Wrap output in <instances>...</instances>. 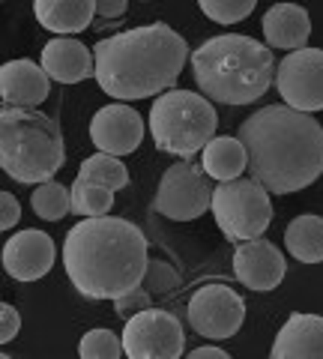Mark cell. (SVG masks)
<instances>
[{"label": "cell", "mask_w": 323, "mask_h": 359, "mask_svg": "<svg viewBox=\"0 0 323 359\" xmlns=\"http://www.w3.org/2000/svg\"><path fill=\"white\" fill-rule=\"evenodd\" d=\"M153 204L156 212H162L165 219L192 222L213 207V186H209L204 168H198L195 162H177L162 174Z\"/></svg>", "instance_id": "8"}, {"label": "cell", "mask_w": 323, "mask_h": 359, "mask_svg": "<svg viewBox=\"0 0 323 359\" xmlns=\"http://www.w3.org/2000/svg\"><path fill=\"white\" fill-rule=\"evenodd\" d=\"M284 249L299 264H320L323 261V216H315V212L296 216L284 231Z\"/></svg>", "instance_id": "21"}, {"label": "cell", "mask_w": 323, "mask_h": 359, "mask_svg": "<svg viewBox=\"0 0 323 359\" xmlns=\"http://www.w3.org/2000/svg\"><path fill=\"white\" fill-rule=\"evenodd\" d=\"M90 141L99 153L108 156H129L144 141V120L132 105H105L90 120Z\"/></svg>", "instance_id": "12"}, {"label": "cell", "mask_w": 323, "mask_h": 359, "mask_svg": "<svg viewBox=\"0 0 323 359\" xmlns=\"http://www.w3.org/2000/svg\"><path fill=\"white\" fill-rule=\"evenodd\" d=\"M192 359H228V351H221V347H195L192 353H188Z\"/></svg>", "instance_id": "31"}, {"label": "cell", "mask_w": 323, "mask_h": 359, "mask_svg": "<svg viewBox=\"0 0 323 359\" xmlns=\"http://www.w3.org/2000/svg\"><path fill=\"white\" fill-rule=\"evenodd\" d=\"M186 335L180 318L165 309H144L123 327V353L129 359H180Z\"/></svg>", "instance_id": "9"}, {"label": "cell", "mask_w": 323, "mask_h": 359, "mask_svg": "<svg viewBox=\"0 0 323 359\" xmlns=\"http://www.w3.org/2000/svg\"><path fill=\"white\" fill-rule=\"evenodd\" d=\"M263 36L273 48H282V51H303L305 42L311 36V18L303 6L296 4H275L263 13Z\"/></svg>", "instance_id": "18"}, {"label": "cell", "mask_w": 323, "mask_h": 359, "mask_svg": "<svg viewBox=\"0 0 323 359\" xmlns=\"http://www.w3.org/2000/svg\"><path fill=\"white\" fill-rule=\"evenodd\" d=\"M126 9H129L126 0H99V4H96V13L102 18H120Z\"/></svg>", "instance_id": "30"}, {"label": "cell", "mask_w": 323, "mask_h": 359, "mask_svg": "<svg viewBox=\"0 0 323 359\" xmlns=\"http://www.w3.org/2000/svg\"><path fill=\"white\" fill-rule=\"evenodd\" d=\"M66 162L57 120L36 108L0 111V165L21 186L48 183Z\"/></svg>", "instance_id": "5"}, {"label": "cell", "mask_w": 323, "mask_h": 359, "mask_svg": "<svg viewBox=\"0 0 323 359\" xmlns=\"http://www.w3.org/2000/svg\"><path fill=\"white\" fill-rule=\"evenodd\" d=\"M18 330H21V314L9 302H4L0 306V341L9 344L18 335Z\"/></svg>", "instance_id": "28"}, {"label": "cell", "mask_w": 323, "mask_h": 359, "mask_svg": "<svg viewBox=\"0 0 323 359\" xmlns=\"http://www.w3.org/2000/svg\"><path fill=\"white\" fill-rule=\"evenodd\" d=\"M63 266L84 299H120L147 278V237L129 219H81L66 233Z\"/></svg>", "instance_id": "2"}, {"label": "cell", "mask_w": 323, "mask_h": 359, "mask_svg": "<svg viewBox=\"0 0 323 359\" xmlns=\"http://www.w3.org/2000/svg\"><path fill=\"white\" fill-rule=\"evenodd\" d=\"M30 207H33V212H36L39 219L60 222L66 212H72V192L69 189H63L60 183H54V180H48V183H39L36 189H33Z\"/></svg>", "instance_id": "23"}, {"label": "cell", "mask_w": 323, "mask_h": 359, "mask_svg": "<svg viewBox=\"0 0 323 359\" xmlns=\"http://www.w3.org/2000/svg\"><path fill=\"white\" fill-rule=\"evenodd\" d=\"M186 318L204 339H231L246 320V299L228 285H204L188 299Z\"/></svg>", "instance_id": "10"}, {"label": "cell", "mask_w": 323, "mask_h": 359, "mask_svg": "<svg viewBox=\"0 0 323 359\" xmlns=\"http://www.w3.org/2000/svg\"><path fill=\"white\" fill-rule=\"evenodd\" d=\"M198 6L216 25H237L254 13V0H200Z\"/></svg>", "instance_id": "26"}, {"label": "cell", "mask_w": 323, "mask_h": 359, "mask_svg": "<svg viewBox=\"0 0 323 359\" xmlns=\"http://www.w3.org/2000/svg\"><path fill=\"white\" fill-rule=\"evenodd\" d=\"M216 108L192 90H168L150 108V135L171 156H195L216 138Z\"/></svg>", "instance_id": "6"}, {"label": "cell", "mask_w": 323, "mask_h": 359, "mask_svg": "<svg viewBox=\"0 0 323 359\" xmlns=\"http://www.w3.org/2000/svg\"><path fill=\"white\" fill-rule=\"evenodd\" d=\"M204 174L213 177V180H221V183H228V180H240V174L249 168V153L242 147L240 138H213L204 147Z\"/></svg>", "instance_id": "20"}, {"label": "cell", "mask_w": 323, "mask_h": 359, "mask_svg": "<svg viewBox=\"0 0 323 359\" xmlns=\"http://www.w3.org/2000/svg\"><path fill=\"white\" fill-rule=\"evenodd\" d=\"M72 212L81 219H96V216H108V210L114 207V192L105 186H93L84 180L72 183Z\"/></svg>", "instance_id": "24"}, {"label": "cell", "mask_w": 323, "mask_h": 359, "mask_svg": "<svg viewBox=\"0 0 323 359\" xmlns=\"http://www.w3.org/2000/svg\"><path fill=\"white\" fill-rule=\"evenodd\" d=\"M192 72L200 96L219 105H252L273 87V51L246 33H221L195 48Z\"/></svg>", "instance_id": "4"}, {"label": "cell", "mask_w": 323, "mask_h": 359, "mask_svg": "<svg viewBox=\"0 0 323 359\" xmlns=\"http://www.w3.org/2000/svg\"><path fill=\"white\" fill-rule=\"evenodd\" d=\"M42 69L51 81L60 84H81L87 78H96V57L81 39L57 36L42 48Z\"/></svg>", "instance_id": "16"}, {"label": "cell", "mask_w": 323, "mask_h": 359, "mask_svg": "<svg viewBox=\"0 0 323 359\" xmlns=\"http://www.w3.org/2000/svg\"><path fill=\"white\" fill-rule=\"evenodd\" d=\"M33 13L46 30L57 33V36H69V33H84L90 27L96 4L93 0H36Z\"/></svg>", "instance_id": "19"}, {"label": "cell", "mask_w": 323, "mask_h": 359, "mask_svg": "<svg viewBox=\"0 0 323 359\" xmlns=\"http://www.w3.org/2000/svg\"><path fill=\"white\" fill-rule=\"evenodd\" d=\"M51 93V78L42 63L18 57L0 66V96L6 108H36Z\"/></svg>", "instance_id": "15"}, {"label": "cell", "mask_w": 323, "mask_h": 359, "mask_svg": "<svg viewBox=\"0 0 323 359\" xmlns=\"http://www.w3.org/2000/svg\"><path fill=\"white\" fill-rule=\"evenodd\" d=\"M114 306H117V314H123V318L129 320L132 314H138V311H144V309H150V294H147V290H141V287H135L132 294L114 299Z\"/></svg>", "instance_id": "27"}, {"label": "cell", "mask_w": 323, "mask_h": 359, "mask_svg": "<svg viewBox=\"0 0 323 359\" xmlns=\"http://www.w3.org/2000/svg\"><path fill=\"white\" fill-rule=\"evenodd\" d=\"M96 84L108 96L138 102L174 90L188 60L186 39L165 21L120 30L93 45Z\"/></svg>", "instance_id": "3"}, {"label": "cell", "mask_w": 323, "mask_h": 359, "mask_svg": "<svg viewBox=\"0 0 323 359\" xmlns=\"http://www.w3.org/2000/svg\"><path fill=\"white\" fill-rule=\"evenodd\" d=\"M21 219V207H18V198L13 192H4L0 195V228L9 231V228H15Z\"/></svg>", "instance_id": "29"}, {"label": "cell", "mask_w": 323, "mask_h": 359, "mask_svg": "<svg viewBox=\"0 0 323 359\" xmlns=\"http://www.w3.org/2000/svg\"><path fill=\"white\" fill-rule=\"evenodd\" d=\"M213 216L219 231L231 243H246L263 237L273 222L270 192L258 180H228L213 189Z\"/></svg>", "instance_id": "7"}, {"label": "cell", "mask_w": 323, "mask_h": 359, "mask_svg": "<svg viewBox=\"0 0 323 359\" xmlns=\"http://www.w3.org/2000/svg\"><path fill=\"white\" fill-rule=\"evenodd\" d=\"M54 257H57L54 240L36 228L18 231L4 243V269L15 282H39L51 273Z\"/></svg>", "instance_id": "14"}, {"label": "cell", "mask_w": 323, "mask_h": 359, "mask_svg": "<svg viewBox=\"0 0 323 359\" xmlns=\"http://www.w3.org/2000/svg\"><path fill=\"white\" fill-rule=\"evenodd\" d=\"M78 356L81 359H117L123 353V339H117L111 330H90L84 332L81 344H78Z\"/></svg>", "instance_id": "25"}, {"label": "cell", "mask_w": 323, "mask_h": 359, "mask_svg": "<svg viewBox=\"0 0 323 359\" xmlns=\"http://www.w3.org/2000/svg\"><path fill=\"white\" fill-rule=\"evenodd\" d=\"M287 273L284 255L275 249V243L270 240H246L237 243V252H233V276H237L240 285H246L249 290H275L282 285V278Z\"/></svg>", "instance_id": "13"}, {"label": "cell", "mask_w": 323, "mask_h": 359, "mask_svg": "<svg viewBox=\"0 0 323 359\" xmlns=\"http://www.w3.org/2000/svg\"><path fill=\"white\" fill-rule=\"evenodd\" d=\"M278 96L294 111H320L323 108V48L294 51L278 63L275 72Z\"/></svg>", "instance_id": "11"}, {"label": "cell", "mask_w": 323, "mask_h": 359, "mask_svg": "<svg viewBox=\"0 0 323 359\" xmlns=\"http://www.w3.org/2000/svg\"><path fill=\"white\" fill-rule=\"evenodd\" d=\"M273 359H323V318L294 311L278 330Z\"/></svg>", "instance_id": "17"}, {"label": "cell", "mask_w": 323, "mask_h": 359, "mask_svg": "<svg viewBox=\"0 0 323 359\" xmlns=\"http://www.w3.org/2000/svg\"><path fill=\"white\" fill-rule=\"evenodd\" d=\"M237 138L249 153L252 180L270 195H291L323 174V126L287 105L258 108L240 123Z\"/></svg>", "instance_id": "1"}, {"label": "cell", "mask_w": 323, "mask_h": 359, "mask_svg": "<svg viewBox=\"0 0 323 359\" xmlns=\"http://www.w3.org/2000/svg\"><path fill=\"white\" fill-rule=\"evenodd\" d=\"M78 180L93 183V186H105V189H111V192H117V189L129 186V171L117 156L96 153V156H90V159L81 162V168H78Z\"/></svg>", "instance_id": "22"}]
</instances>
